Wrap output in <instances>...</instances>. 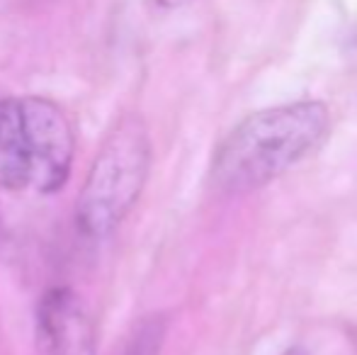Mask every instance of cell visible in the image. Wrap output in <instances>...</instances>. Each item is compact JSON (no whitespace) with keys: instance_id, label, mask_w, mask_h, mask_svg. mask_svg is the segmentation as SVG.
<instances>
[{"instance_id":"6da1fadb","label":"cell","mask_w":357,"mask_h":355,"mask_svg":"<svg viewBox=\"0 0 357 355\" xmlns=\"http://www.w3.org/2000/svg\"><path fill=\"white\" fill-rule=\"evenodd\" d=\"M331 114L324 103H289L245 117L219 144L212 183L224 192H250L280 178L326 142Z\"/></svg>"},{"instance_id":"7a4b0ae2","label":"cell","mask_w":357,"mask_h":355,"mask_svg":"<svg viewBox=\"0 0 357 355\" xmlns=\"http://www.w3.org/2000/svg\"><path fill=\"white\" fill-rule=\"evenodd\" d=\"M151 171V139L134 114L122 117L102 139L75 204L83 236L105 239L124 222L142 197Z\"/></svg>"},{"instance_id":"3957f363","label":"cell","mask_w":357,"mask_h":355,"mask_svg":"<svg viewBox=\"0 0 357 355\" xmlns=\"http://www.w3.org/2000/svg\"><path fill=\"white\" fill-rule=\"evenodd\" d=\"M22 127L27 137L32 185L42 195H54L68 183L75 153V134L68 114L54 100L27 95L20 98Z\"/></svg>"},{"instance_id":"277c9868","label":"cell","mask_w":357,"mask_h":355,"mask_svg":"<svg viewBox=\"0 0 357 355\" xmlns=\"http://www.w3.org/2000/svg\"><path fill=\"white\" fill-rule=\"evenodd\" d=\"M39 355H98V331L71 287H49L37 304Z\"/></svg>"},{"instance_id":"5b68a950","label":"cell","mask_w":357,"mask_h":355,"mask_svg":"<svg viewBox=\"0 0 357 355\" xmlns=\"http://www.w3.org/2000/svg\"><path fill=\"white\" fill-rule=\"evenodd\" d=\"M29 185H32V166H29L20 98H3L0 100V188L29 190Z\"/></svg>"},{"instance_id":"8992f818","label":"cell","mask_w":357,"mask_h":355,"mask_svg":"<svg viewBox=\"0 0 357 355\" xmlns=\"http://www.w3.org/2000/svg\"><path fill=\"white\" fill-rule=\"evenodd\" d=\"M282 355H306V353L301 351V348H289V351H287V353H282Z\"/></svg>"}]
</instances>
